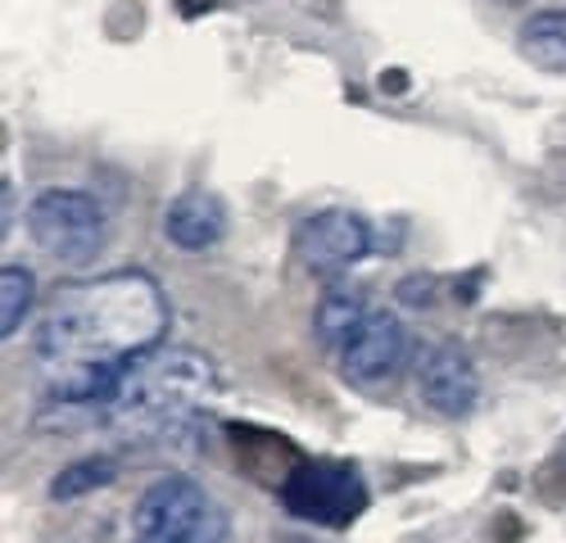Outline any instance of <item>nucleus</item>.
<instances>
[{
  "label": "nucleus",
  "instance_id": "1",
  "mask_svg": "<svg viewBox=\"0 0 566 543\" xmlns=\"http://www.w3.org/2000/svg\"><path fill=\"white\" fill-rule=\"evenodd\" d=\"M168 299L146 272L69 281L32 322V358L45 376L41 430L105 426L109 398L136 358L164 344Z\"/></svg>",
  "mask_w": 566,
  "mask_h": 543
},
{
  "label": "nucleus",
  "instance_id": "2",
  "mask_svg": "<svg viewBox=\"0 0 566 543\" xmlns=\"http://www.w3.org/2000/svg\"><path fill=\"white\" fill-rule=\"evenodd\" d=\"M222 394V381L213 362L196 349H155L136 358L123 372L105 426L118 430L127 444H177L196 439L205 426V413Z\"/></svg>",
  "mask_w": 566,
  "mask_h": 543
},
{
  "label": "nucleus",
  "instance_id": "3",
  "mask_svg": "<svg viewBox=\"0 0 566 543\" xmlns=\"http://www.w3.org/2000/svg\"><path fill=\"white\" fill-rule=\"evenodd\" d=\"M132 539L146 543H222L227 517L209 498V489L191 476H159L136 498Z\"/></svg>",
  "mask_w": 566,
  "mask_h": 543
},
{
  "label": "nucleus",
  "instance_id": "4",
  "mask_svg": "<svg viewBox=\"0 0 566 543\" xmlns=\"http://www.w3.org/2000/svg\"><path fill=\"white\" fill-rule=\"evenodd\" d=\"M276 498L291 517H300L308 525H322V530H345L367 512L363 471L349 467V462H332V458L295 462L286 471V480L276 485Z\"/></svg>",
  "mask_w": 566,
  "mask_h": 543
},
{
  "label": "nucleus",
  "instance_id": "5",
  "mask_svg": "<svg viewBox=\"0 0 566 543\" xmlns=\"http://www.w3.org/2000/svg\"><path fill=\"white\" fill-rule=\"evenodd\" d=\"M28 236L60 263H91L105 249V209L86 191L51 187L28 204Z\"/></svg>",
  "mask_w": 566,
  "mask_h": 543
},
{
  "label": "nucleus",
  "instance_id": "6",
  "mask_svg": "<svg viewBox=\"0 0 566 543\" xmlns=\"http://www.w3.org/2000/svg\"><path fill=\"white\" fill-rule=\"evenodd\" d=\"M376 249L371 222L349 209H322L295 226V258L317 277H340Z\"/></svg>",
  "mask_w": 566,
  "mask_h": 543
},
{
  "label": "nucleus",
  "instance_id": "7",
  "mask_svg": "<svg viewBox=\"0 0 566 543\" xmlns=\"http://www.w3.org/2000/svg\"><path fill=\"white\" fill-rule=\"evenodd\" d=\"M336 358H340V368H345L349 381L381 385V381L399 376L412 362V331L399 322L390 308H371L354 327V336L336 349Z\"/></svg>",
  "mask_w": 566,
  "mask_h": 543
},
{
  "label": "nucleus",
  "instance_id": "8",
  "mask_svg": "<svg viewBox=\"0 0 566 543\" xmlns=\"http://www.w3.org/2000/svg\"><path fill=\"white\" fill-rule=\"evenodd\" d=\"M417 394L440 417H467L481 398V376L458 344H431L417 353Z\"/></svg>",
  "mask_w": 566,
  "mask_h": 543
},
{
  "label": "nucleus",
  "instance_id": "9",
  "mask_svg": "<svg viewBox=\"0 0 566 543\" xmlns=\"http://www.w3.org/2000/svg\"><path fill=\"white\" fill-rule=\"evenodd\" d=\"M164 236L177 249H213L227 236V209L213 191H181L164 209Z\"/></svg>",
  "mask_w": 566,
  "mask_h": 543
},
{
  "label": "nucleus",
  "instance_id": "10",
  "mask_svg": "<svg viewBox=\"0 0 566 543\" xmlns=\"http://www.w3.org/2000/svg\"><path fill=\"white\" fill-rule=\"evenodd\" d=\"M516 51L539 73H566V10H535L516 28Z\"/></svg>",
  "mask_w": 566,
  "mask_h": 543
},
{
  "label": "nucleus",
  "instance_id": "11",
  "mask_svg": "<svg viewBox=\"0 0 566 543\" xmlns=\"http://www.w3.org/2000/svg\"><path fill=\"white\" fill-rule=\"evenodd\" d=\"M371 308H376L371 295H367V290H354V286H340V290H332V295H322L317 308H313L317 340H322L326 349H340Z\"/></svg>",
  "mask_w": 566,
  "mask_h": 543
},
{
  "label": "nucleus",
  "instance_id": "12",
  "mask_svg": "<svg viewBox=\"0 0 566 543\" xmlns=\"http://www.w3.org/2000/svg\"><path fill=\"white\" fill-rule=\"evenodd\" d=\"M118 480V462L105 458V453H91V458H77L69 462L55 480H51V498L55 503H73V498H86L96 489H109Z\"/></svg>",
  "mask_w": 566,
  "mask_h": 543
},
{
  "label": "nucleus",
  "instance_id": "13",
  "mask_svg": "<svg viewBox=\"0 0 566 543\" xmlns=\"http://www.w3.org/2000/svg\"><path fill=\"white\" fill-rule=\"evenodd\" d=\"M32 299H36V277L28 267L10 263L0 272V331L14 336L23 327V317L32 312Z\"/></svg>",
  "mask_w": 566,
  "mask_h": 543
},
{
  "label": "nucleus",
  "instance_id": "14",
  "mask_svg": "<svg viewBox=\"0 0 566 543\" xmlns=\"http://www.w3.org/2000/svg\"><path fill=\"white\" fill-rule=\"evenodd\" d=\"M553 471H566V444L557 448V458H553Z\"/></svg>",
  "mask_w": 566,
  "mask_h": 543
},
{
  "label": "nucleus",
  "instance_id": "15",
  "mask_svg": "<svg viewBox=\"0 0 566 543\" xmlns=\"http://www.w3.org/2000/svg\"><path fill=\"white\" fill-rule=\"evenodd\" d=\"M276 543H322V539H304V534H291V539H276Z\"/></svg>",
  "mask_w": 566,
  "mask_h": 543
}]
</instances>
